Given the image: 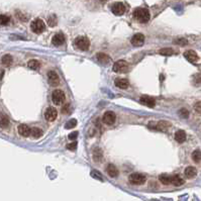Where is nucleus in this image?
Returning <instances> with one entry per match:
<instances>
[{
	"instance_id": "4",
	"label": "nucleus",
	"mask_w": 201,
	"mask_h": 201,
	"mask_svg": "<svg viewBox=\"0 0 201 201\" xmlns=\"http://www.w3.org/2000/svg\"><path fill=\"white\" fill-rule=\"evenodd\" d=\"M64 100H65V93L63 91L59 90V89L53 91V93H52V101H53L54 104L61 105L64 102Z\"/></svg>"
},
{
	"instance_id": "1",
	"label": "nucleus",
	"mask_w": 201,
	"mask_h": 201,
	"mask_svg": "<svg viewBox=\"0 0 201 201\" xmlns=\"http://www.w3.org/2000/svg\"><path fill=\"white\" fill-rule=\"evenodd\" d=\"M134 17L140 23H146L150 20L151 14L146 8H137L134 11Z\"/></svg>"
},
{
	"instance_id": "20",
	"label": "nucleus",
	"mask_w": 201,
	"mask_h": 201,
	"mask_svg": "<svg viewBox=\"0 0 201 201\" xmlns=\"http://www.w3.org/2000/svg\"><path fill=\"white\" fill-rule=\"evenodd\" d=\"M175 140H176V142L179 143H184L186 140V132H184V130H182V129L178 130V132H176Z\"/></svg>"
},
{
	"instance_id": "37",
	"label": "nucleus",
	"mask_w": 201,
	"mask_h": 201,
	"mask_svg": "<svg viewBox=\"0 0 201 201\" xmlns=\"http://www.w3.org/2000/svg\"><path fill=\"white\" fill-rule=\"evenodd\" d=\"M77 142H74V143H69V145H67V149L68 150H72V151H74V150H76L77 149Z\"/></svg>"
},
{
	"instance_id": "32",
	"label": "nucleus",
	"mask_w": 201,
	"mask_h": 201,
	"mask_svg": "<svg viewBox=\"0 0 201 201\" xmlns=\"http://www.w3.org/2000/svg\"><path fill=\"white\" fill-rule=\"evenodd\" d=\"M0 123H1V126L2 127L7 126L8 124H9V118H8L6 115L1 114V120H0Z\"/></svg>"
},
{
	"instance_id": "13",
	"label": "nucleus",
	"mask_w": 201,
	"mask_h": 201,
	"mask_svg": "<svg viewBox=\"0 0 201 201\" xmlns=\"http://www.w3.org/2000/svg\"><path fill=\"white\" fill-rule=\"evenodd\" d=\"M184 57H185V59L188 62H190V63H196L198 60H199V57H198L197 53L192 50L186 51L185 53H184Z\"/></svg>"
},
{
	"instance_id": "27",
	"label": "nucleus",
	"mask_w": 201,
	"mask_h": 201,
	"mask_svg": "<svg viewBox=\"0 0 201 201\" xmlns=\"http://www.w3.org/2000/svg\"><path fill=\"white\" fill-rule=\"evenodd\" d=\"M40 64L37 60H31V61L28 63V67L31 70H37L40 68Z\"/></svg>"
},
{
	"instance_id": "33",
	"label": "nucleus",
	"mask_w": 201,
	"mask_h": 201,
	"mask_svg": "<svg viewBox=\"0 0 201 201\" xmlns=\"http://www.w3.org/2000/svg\"><path fill=\"white\" fill-rule=\"evenodd\" d=\"M174 43L179 45V46H186L187 43H188V40L186 39H184V37H180V39H176L174 40Z\"/></svg>"
},
{
	"instance_id": "28",
	"label": "nucleus",
	"mask_w": 201,
	"mask_h": 201,
	"mask_svg": "<svg viewBox=\"0 0 201 201\" xmlns=\"http://www.w3.org/2000/svg\"><path fill=\"white\" fill-rule=\"evenodd\" d=\"M174 53V51L171 48H163L159 51V54L162 56H171Z\"/></svg>"
},
{
	"instance_id": "35",
	"label": "nucleus",
	"mask_w": 201,
	"mask_h": 201,
	"mask_svg": "<svg viewBox=\"0 0 201 201\" xmlns=\"http://www.w3.org/2000/svg\"><path fill=\"white\" fill-rule=\"evenodd\" d=\"M91 177H93L94 179H98V180H100V181H103L101 173L98 172V171H92V172H91Z\"/></svg>"
},
{
	"instance_id": "7",
	"label": "nucleus",
	"mask_w": 201,
	"mask_h": 201,
	"mask_svg": "<svg viewBox=\"0 0 201 201\" xmlns=\"http://www.w3.org/2000/svg\"><path fill=\"white\" fill-rule=\"evenodd\" d=\"M111 11H112L114 15L120 16L126 12V5L122 3V2H115L111 6Z\"/></svg>"
},
{
	"instance_id": "14",
	"label": "nucleus",
	"mask_w": 201,
	"mask_h": 201,
	"mask_svg": "<svg viewBox=\"0 0 201 201\" xmlns=\"http://www.w3.org/2000/svg\"><path fill=\"white\" fill-rule=\"evenodd\" d=\"M17 129H18V134H19L21 137H28V135L31 134V129L28 126H26V124H20Z\"/></svg>"
},
{
	"instance_id": "29",
	"label": "nucleus",
	"mask_w": 201,
	"mask_h": 201,
	"mask_svg": "<svg viewBox=\"0 0 201 201\" xmlns=\"http://www.w3.org/2000/svg\"><path fill=\"white\" fill-rule=\"evenodd\" d=\"M192 159H193L194 162L199 163L201 161V151L199 150L194 151L193 153H192Z\"/></svg>"
},
{
	"instance_id": "34",
	"label": "nucleus",
	"mask_w": 201,
	"mask_h": 201,
	"mask_svg": "<svg viewBox=\"0 0 201 201\" xmlns=\"http://www.w3.org/2000/svg\"><path fill=\"white\" fill-rule=\"evenodd\" d=\"M48 24L51 26V28H53V26H55L57 24V18L55 15H51L50 17L48 18Z\"/></svg>"
},
{
	"instance_id": "11",
	"label": "nucleus",
	"mask_w": 201,
	"mask_h": 201,
	"mask_svg": "<svg viewBox=\"0 0 201 201\" xmlns=\"http://www.w3.org/2000/svg\"><path fill=\"white\" fill-rule=\"evenodd\" d=\"M140 104L145 105V106H148L150 108H153V107H155V105H156V100H155L153 97L146 96V95H143V96L140 97Z\"/></svg>"
},
{
	"instance_id": "8",
	"label": "nucleus",
	"mask_w": 201,
	"mask_h": 201,
	"mask_svg": "<svg viewBox=\"0 0 201 201\" xmlns=\"http://www.w3.org/2000/svg\"><path fill=\"white\" fill-rule=\"evenodd\" d=\"M116 120V115L113 111H107L102 116V121L107 126H112Z\"/></svg>"
},
{
	"instance_id": "25",
	"label": "nucleus",
	"mask_w": 201,
	"mask_h": 201,
	"mask_svg": "<svg viewBox=\"0 0 201 201\" xmlns=\"http://www.w3.org/2000/svg\"><path fill=\"white\" fill-rule=\"evenodd\" d=\"M1 63L4 65V66H11V64L13 63V59L10 55H4L1 59Z\"/></svg>"
},
{
	"instance_id": "12",
	"label": "nucleus",
	"mask_w": 201,
	"mask_h": 201,
	"mask_svg": "<svg viewBox=\"0 0 201 201\" xmlns=\"http://www.w3.org/2000/svg\"><path fill=\"white\" fill-rule=\"evenodd\" d=\"M130 42H132V45L134 46V47H140L145 43V36L143 34H137L132 37Z\"/></svg>"
},
{
	"instance_id": "30",
	"label": "nucleus",
	"mask_w": 201,
	"mask_h": 201,
	"mask_svg": "<svg viewBox=\"0 0 201 201\" xmlns=\"http://www.w3.org/2000/svg\"><path fill=\"white\" fill-rule=\"evenodd\" d=\"M9 21H10V17L8 15H5V14L0 15V23H1V25H6V24L9 23Z\"/></svg>"
},
{
	"instance_id": "15",
	"label": "nucleus",
	"mask_w": 201,
	"mask_h": 201,
	"mask_svg": "<svg viewBox=\"0 0 201 201\" xmlns=\"http://www.w3.org/2000/svg\"><path fill=\"white\" fill-rule=\"evenodd\" d=\"M184 175H185V177L187 179H193L196 177L197 175V170L196 168L192 167V166H189V167H187L185 171H184Z\"/></svg>"
},
{
	"instance_id": "21",
	"label": "nucleus",
	"mask_w": 201,
	"mask_h": 201,
	"mask_svg": "<svg viewBox=\"0 0 201 201\" xmlns=\"http://www.w3.org/2000/svg\"><path fill=\"white\" fill-rule=\"evenodd\" d=\"M102 158H103V153H102L101 149H99V148L94 149V151H93V160H94V162L100 163L102 161Z\"/></svg>"
},
{
	"instance_id": "3",
	"label": "nucleus",
	"mask_w": 201,
	"mask_h": 201,
	"mask_svg": "<svg viewBox=\"0 0 201 201\" xmlns=\"http://www.w3.org/2000/svg\"><path fill=\"white\" fill-rule=\"evenodd\" d=\"M31 31H34V34H40L46 29V23L43 22V20L40 19V18H36V19L31 22Z\"/></svg>"
},
{
	"instance_id": "40",
	"label": "nucleus",
	"mask_w": 201,
	"mask_h": 201,
	"mask_svg": "<svg viewBox=\"0 0 201 201\" xmlns=\"http://www.w3.org/2000/svg\"><path fill=\"white\" fill-rule=\"evenodd\" d=\"M195 110H196L197 112L201 113V102L196 103V105H195Z\"/></svg>"
},
{
	"instance_id": "10",
	"label": "nucleus",
	"mask_w": 201,
	"mask_h": 201,
	"mask_svg": "<svg viewBox=\"0 0 201 201\" xmlns=\"http://www.w3.org/2000/svg\"><path fill=\"white\" fill-rule=\"evenodd\" d=\"M48 81L51 86L57 87L60 84V77L55 71H50L48 73Z\"/></svg>"
},
{
	"instance_id": "19",
	"label": "nucleus",
	"mask_w": 201,
	"mask_h": 201,
	"mask_svg": "<svg viewBox=\"0 0 201 201\" xmlns=\"http://www.w3.org/2000/svg\"><path fill=\"white\" fill-rule=\"evenodd\" d=\"M106 172H107L108 175H109L110 177H112V178H116L118 176V170L113 164H109L107 166V167H106Z\"/></svg>"
},
{
	"instance_id": "23",
	"label": "nucleus",
	"mask_w": 201,
	"mask_h": 201,
	"mask_svg": "<svg viewBox=\"0 0 201 201\" xmlns=\"http://www.w3.org/2000/svg\"><path fill=\"white\" fill-rule=\"evenodd\" d=\"M160 181H161L162 184L164 185H169V184H172V176L168 175V174H162L160 175Z\"/></svg>"
},
{
	"instance_id": "24",
	"label": "nucleus",
	"mask_w": 201,
	"mask_h": 201,
	"mask_svg": "<svg viewBox=\"0 0 201 201\" xmlns=\"http://www.w3.org/2000/svg\"><path fill=\"white\" fill-rule=\"evenodd\" d=\"M43 134V130L40 129V127H32L31 129V135L34 138H40Z\"/></svg>"
},
{
	"instance_id": "9",
	"label": "nucleus",
	"mask_w": 201,
	"mask_h": 201,
	"mask_svg": "<svg viewBox=\"0 0 201 201\" xmlns=\"http://www.w3.org/2000/svg\"><path fill=\"white\" fill-rule=\"evenodd\" d=\"M58 116V111L55 107H49L45 111V118L48 121H54Z\"/></svg>"
},
{
	"instance_id": "26",
	"label": "nucleus",
	"mask_w": 201,
	"mask_h": 201,
	"mask_svg": "<svg viewBox=\"0 0 201 201\" xmlns=\"http://www.w3.org/2000/svg\"><path fill=\"white\" fill-rule=\"evenodd\" d=\"M184 183V180L179 175L172 176V184L174 186H181Z\"/></svg>"
},
{
	"instance_id": "6",
	"label": "nucleus",
	"mask_w": 201,
	"mask_h": 201,
	"mask_svg": "<svg viewBox=\"0 0 201 201\" xmlns=\"http://www.w3.org/2000/svg\"><path fill=\"white\" fill-rule=\"evenodd\" d=\"M129 180L130 183L134 184V185H140V184H143L146 182V177L143 175V174L134 173L129 176Z\"/></svg>"
},
{
	"instance_id": "41",
	"label": "nucleus",
	"mask_w": 201,
	"mask_h": 201,
	"mask_svg": "<svg viewBox=\"0 0 201 201\" xmlns=\"http://www.w3.org/2000/svg\"><path fill=\"white\" fill-rule=\"evenodd\" d=\"M3 75H4V71H3V70H2V71H1V78L3 77Z\"/></svg>"
},
{
	"instance_id": "2",
	"label": "nucleus",
	"mask_w": 201,
	"mask_h": 201,
	"mask_svg": "<svg viewBox=\"0 0 201 201\" xmlns=\"http://www.w3.org/2000/svg\"><path fill=\"white\" fill-rule=\"evenodd\" d=\"M76 49L80 51H88L90 48V40L86 37H77L74 43Z\"/></svg>"
},
{
	"instance_id": "22",
	"label": "nucleus",
	"mask_w": 201,
	"mask_h": 201,
	"mask_svg": "<svg viewBox=\"0 0 201 201\" xmlns=\"http://www.w3.org/2000/svg\"><path fill=\"white\" fill-rule=\"evenodd\" d=\"M96 59L98 60L99 63H101L103 65H106L110 62V58L108 57L107 55H105V54L103 53H98L96 55Z\"/></svg>"
},
{
	"instance_id": "18",
	"label": "nucleus",
	"mask_w": 201,
	"mask_h": 201,
	"mask_svg": "<svg viewBox=\"0 0 201 201\" xmlns=\"http://www.w3.org/2000/svg\"><path fill=\"white\" fill-rule=\"evenodd\" d=\"M114 84L116 87H118V88H120V89H126L127 87L129 86V81L126 79H124V78H117V79H115Z\"/></svg>"
},
{
	"instance_id": "39",
	"label": "nucleus",
	"mask_w": 201,
	"mask_h": 201,
	"mask_svg": "<svg viewBox=\"0 0 201 201\" xmlns=\"http://www.w3.org/2000/svg\"><path fill=\"white\" fill-rule=\"evenodd\" d=\"M77 137H78V132H73L69 134V140H76Z\"/></svg>"
},
{
	"instance_id": "17",
	"label": "nucleus",
	"mask_w": 201,
	"mask_h": 201,
	"mask_svg": "<svg viewBox=\"0 0 201 201\" xmlns=\"http://www.w3.org/2000/svg\"><path fill=\"white\" fill-rule=\"evenodd\" d=\"M65 43V37L63 34H57L52 39V43L54 46H62Z\"/></svg>"
},
{
	"instance_id": "36",
	"label": "nucleus",
	"mask_w": 201,
	"mask_h": 201,
	"mask_svg": "<svg viewBox=\"0 0 201 201\" xmlns=\"http://www.w3.org/2000/svg\"><path fill=\"white\" fill-rule=\"evenodd\" d=\"M178 113H179V115H180L182 118H188V116H189L188 110L185 109V108H181V109L179 110Z\"/></svg>"
},
{
	"instance_id": "5",
	"label": "nucleus",
	"mask_w": 201,
	"mask_h": 201,
	"mask_svg": "<svg viewBox=\"0 0 201 201\" xmlns=\"http://www.w3.org/2000/svg\"><path fill=\"white\" fill-rule=\"evenodd\" d=\"M112 69L115 73H126L129 70V64L124 60H120V61L115 62Z\"/></svg>"
},
{
	"instance_id": "31",
	"label": "nucleus",
	"mask_w": 201,
	"mask_h": 201,
	"mask_svg": "<svg viewBox=\"0 0 201 201\" xmlns=\"http://www.w3.org/2000/svg\"><path fill=\"white\" fill-rule=\"evenodd\" d=\"M76 126H77V120H76V119H70V120H68L65 127H66L67 129H70L75 127Z\"/></svg>"
},
{
	"instance_id": "38",
	"label": "nucleus",
	"mask_w": 201,
	"mask_h": 201,
	"mask_svg": "<svg viewBox=\"0 0 201 201\" xmlns=\"http://www.w3.org/2000/svg\"><path fill=\"white\" fill-rule=\"evenodd\" d=\"M62 111H63V113H65V114H69L70 113V104L69 103H67V104L62 108Z\"/></svg>"
},
{
	"instance_id": "16",
	"label": "nucleus",
	"mask_w": 201,
	"mask_h": 201,
	"mask_svg": "<svg viewBox=\"0 0 201 201\" xmlns=\"http://www.w3.org/2000/svg\"><path fill=\"white\" fill-rule=\"evenodd\" d=\"M169 127H171V123L169 121H166V120H161L155 124V129L158 130H162V132L168 130Z\"/></svg>"
}]
</instances>
